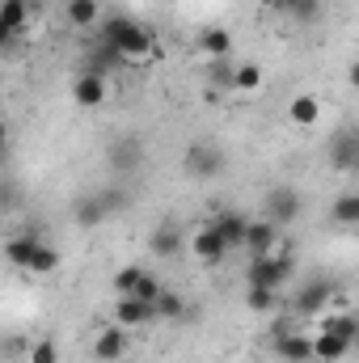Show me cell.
I'll use <instances>...</instances> for the list:
<instances>
[{
	"label": "cell",
	"mask_w": 359,
	"mask_h": 363,
	"mask_svg": "<svg viewBox=\"0 0 359 363\" xmlns=\"http://www.w3.org/2000/svg\"><path fill=\"white\" fill-rule=\"evenodd\" d=\"M97 47L114 60H153L157 55V43L148 34V26H140L136 17H101L97 26Z\"/></svg>",
	"instance_id": "6da1fadb"
},
{
	"label": "cell",
	"mask_w": 359,
	"mask_h": 363,
	"mask_svg": "<svg viewBox=\"0 0 359 363\" xmlns=\"http://www.w3.org/2000/svg\"><path fill=\"white\" fill-rule=\"evenodd\" d=\"M4 258H9L13 267L30 271V274H55L60 271V250H51V245L38 241V237H13V241L4 245Z\"/></svg>",
	"instance_id": "7a4b0ae2"
},
{
	"label": "cell",
	"mask_w": 359,
	"mask_h": 363,
	"mask_svg": "<svg viewBox=\"0 0 359 363\" xmlns=\"http://www.w3.org/2000/svg\"><path fill=\"white\" fill-rule=\"evenodd\" d=\"M127 207V194L123 190H114V186H106V190H93L85 199H77V207H72V216H77V224L81 228H93V224H101V220H110L114 211H123Z\"/></svg>",
	"instance_id": "3957f363"
},
{
	"label": "cell",
	"mask_w": 359,
	"mask_h": 363,
	"mask_svg": "<svg viewBox=\"0 0 359 363\" xmlns=\"http://www.w3.org/2000/svg\"><path fill=\"white\" fill-rule=\"evenodd\" d=\"M287 279H292V258H287L283 250H275V254H263V258L250 262L245 287H270V291H279Z\"/></svg>",
	"instance_id": "277c9868"
},
{
	"label": "cell",
	"mask_w": 359,
	"mask_h": 363,
	"mask_svg": "<svg viewBox=\"0 0 359 363\" xmlns=\"http://www.w3.org/2000/svg\"><path fill=\"white\" fill-rule=\"evenodd\" d=\"M228 250H233V245L224 241V233L216 228V220H211V224H203V228L190 237V254H194L203 267H220V262L228 258Z\"/></svg>",
	"instance_id": "5b68a950"
},
{
	"label": "cell",
	"mask_w": 359,
	"mask_h": 363,
	"mask_svg": "<svg viewBox=\"0 0 359 363\" xmlns=\"http://www.w3.org/2000/svg\"><path fill=\"white\" fill-rule=\"evenodd\" d=\"M186 174H194V178H203V182L224 174V148H216L211 140H194L186 148Z\"/></svg>",
	"instance_id": "8992f818"
},
{
	"label": "cell",
	"mask_w": 359,
	"mask_h": 363,
	"mask_svg": "<svg viewBox=\"0 0 359 363\" xmlns=\"http://www.w3.org/2000/svg\"><path fill=\"white\" fill-rule=\"evenodd\" d=\"M93 359L97 363H118L127 359V325H101L97 338H93Z\"/></svg>",
	"instance_id": "52a82bcc"
},
{
	"label": "cell",
	"mask_w": 359,
	"mask_h": 363,
	"mask_svg": "<svg viewBox=\"0 0 359 363\" xmlns=\"http://www.w3.org/2000/svg\"><path fill=\"white\" fill-rule=\"evenodd\" d=\"M263 207H267V220H275V224L283 228V224H292V220L300 216V194H296L292 186H270Z\"/></svg>",
	"instance_id": "ba28073f"
},
{
	"label": "cell",
	"mask_w": 359,
	"mask_h": 363,
	"mask_svg": "<svg viewBox=\"0 0 359 363\" xmlns=\"http://www.w3.org/2000/svg\"><path fill=\"white\" fill-rule=\"evenodd\" d=\"M330 169H338V174H355L359 169V131H338L334 140H330Z\"/></svg>",
	"instance_id": "9c48e42d"
},
{
	"label": "cell",
	"mask_w": 359,
	"mask_h": 363,
	"mask_svg": "<svg viewBox=\"0 0 359 363\" xmlns=\"http://www.w3.org/2000/svg\"><path fill=\"white\" fill-rule=\"evenodd\" d=\"M106 97H110V85H106L101 72H81V77L72 81V101H77L81 110H97Z\"/></svg>",
	"instance_id": "30bf717a"
},
{
	"label": "cell",
	"mask_w": 359,
	"mask_h": 363,
	"mask_svg": "<svg viewBox=\"0 0 359 363\" xmlns=\"http://www.w3.org/2000/svg\"><path fill=\"white\" fill-rule=\"evenodd\" d=\"M114 321L127 325V330L148 325V321H157V304H148V300H140V296H118V304H114Z\"/></svg>",
	"instance_id": "8fae6325"
},
{
	"label": "cell",
	"mask_w": 359,
	"mask_h": 363,
	"mask_svg": "<svg viewBox=\"0 0 359 363\" xmlns=\"http://www.w3.org/2000/svg\"><path fill=\"white\" fill-rule=\"evenodd\" d=\"M245 250L250 258H263V254H275L279 250V224L275 220H250V237H245Z\"/></svg>",
	"instance_id": "7c38bea8"
},
{
	"label": "cell",
	"mask_w": 359,
	"mask_h": 363,
	"mask_svg": "<svg viewBox=\"0 0 359 363\" xmlns=\"http://www.w3.org/2000/svg\"><path fill=\"white\" fill-rule=\"evenodd\" d=\"M30 0H4L0 4V43H13L17 38V30L30 21Z\"/></svg>",
	"instance_id": "4fadbf2b"
},
{
	"label": "cell",
	"mask_w": 359,
	"mask_h": 363,
	"mask_svg": "<svg viewBox=\"0 0 359 363\" xmlns=\"http://www.w3.org/2000/svg\"><path fill=\"white\" fill-rule=\"evenodd\" d=\"M199 51H203L207 60H228V55H233V34H228L224 26H203V30H199Z\"/></svg>",
	"instance_id": "5bb4252c"
},
{
	"label": "cell",
	"mask_w": 359,
	"mask_h": 363,
	"mask_svg": "<svg viewBox=\"0 0 359 363\" xmlns=\"http://www.w3.org/2000/svg\"><path fill=\"white\" fill-rule=\"evenodd\" d=\"M355 342L351 338H343V334H330V330H321L317 338H313V359L317 363H338L347 351H351Z\"/></svg>",
	"instance_id": "9a60e30c"
},
{
	"label": "cell",
	"mask_w": 359,
	"mask_h": 363,
	"mask_svg": "<svg viewBox=\"0 0 359 363\" xmlns=\"http://www.w3.org/2000/svg\"><path fill=\"white\" fill-rule=\"evenodd\" d=\"M321 118V101L313 97V93H296L292 101H287V123L292 127H313Z\"/></svg>",
	"instance_id": "2e32d148"
},
{
	"label": "cell",
	"mask_w": 359,
	"mask_h": 363,
	"mask_svg": "<svg viewBox=\"0 0 359 363\" xmlns=\"http://www.w3.org/2000/svg\"><path fill=\"white\" fill-rule=\"evenodd\" d=\"M216 228L224 233V241H228L233 250H245V237H250V216H241V211H220V216H216Z\"/></svg>",
	"instance_id": "e0dca14e"
},
{
	"label": "cell",
	"mask_w": 359,
	"mask_h": 363,
	"mask_svg": "<svg viewBox=\"0 0 359 363\" xmlns=\"http://www.w3.org/2000/svg\"><path fill=\"white\" fill-rule=\"evenodd\" d=\"M330 300H334V287H330V283H309V287L300 291L296 308H300L304 317H317V313H321V308H326Z\"/></svg>",
	"instance_id": "ac0fdd59"
},
{
	"label": "cell",
	"mask_w": 359,
	"mask_h": 363,
	"mask_svg": "<svg viewBox=\"0 0 359 363\" xmlns=\"http://www.w3.org/2000/svg\"><path fill=\"white\" fill-rule=\"evenodd\" d=\"M275 351H279V359H287V363H309L313 359V338H304V334H287V338L275 342Z\"/></svg>",
	"instance_id": "d6986e66"
},
{
	"label": "cell",
	"mask_w": 359,
	"mask_h": 363,
	"mask_svg": "<svg viewBox=\"0 0 359 363\" xmlns=\"http://www.w3.org/2000/svg\"><path fill=\"white\" fill-rule=\"evenodd\" d=\"M64 13H68V21H72L77 30L101 26V4H97V0H68V4H64Z\"/></svg>",
	"instance_id": "ffe728a7"
},
{
	"label": "cell",
	"mask_w": 359,
	"mask_h": 363,
	"mask_svg": "<svg viewBox=\"0 0 359 363\" xmlns=\"http://www.w3.org/2000/svg\"><path fill=\"white\" fill-rule=\"evenodd\" d=\"M330 220L334 224H347V228H359V194L355 190H347V194H338L330 203Z\"/></svg>",
	"instance_id": "44dd1931"
},
{
	"label": "cell",
	"mask_w": 359,
	"mask_h": 363,
	"mask_svg": "<svg viewBox=\"0 0 359 363\" xmlns=\"http://www.w3.org/2000/svg\"><path fill=\"white\" fill-rule=\"evenodd\" d=\"M270 13H287V17H296V21H317V0H267Z\"/></svg>",
	"instance_id": "7402d4cb"
},
{
	"label": "cell",
	"mask_w": 359,
	"mask_h": 363,
	"mask_svg": "<svg viewBox=\"0 0 359 363\" xmlns=\"http://www.w3.org/2000/svg\"><path fill=\"white\" fill-rule=\"evenodd\" d=\"M263 85H267V77H263L258 64H237V72H233V89L237 93H258Z\"/></svg>",
	"instance_id": "603a6c76"
},
{
	"label": "cell",
	"mask_w": 359,
	"mask_h": 363,
	"mask_svg": "<svg viewBox=\"0 0 359 363\" xmlns=\"http://www.w3.org/2000/svg\"><path fill=\"white\" fill-rule=\"evenodd\" d=\"M178 250H182L178 228H174V224L165 220V224H161V228L153 233V254H157V258H170V254H178Z\"/></svg>",
	"instance_id": "cb8c5ba5"
},
{
	"label": "cell",
	"mask_w": 359,
	"mask_h": 363,
	"mask_svg": "<svg viewBox=\"0 0 359 363\" xmlns=\"http://www.w3.org/2000/svg\"><path fill=\"white\" fill-rule=\"evenodd\" d=\"M321 330H330V334H343V338L359 342V317H355V313H343V317H326V321H321Z\"/></svg>",
	"instance_id": "d4e9b609"
},
{
	"label": "cell",
	"mask_w": 359,
	"mask_h": 363,
	"mask_svg": "<svg viewBox=\"0 0 359 363\" xmlns=\"http://www.w3.org/2000/svg\"><path fill=\"white\" fill-rule=\"evenodd\" d=\"M110 161H114L118 169H136V165L144 161V152H140V140H136V144H131V140H123V144L110 152Z\"/></svg>",
	"instance_id": "484cf974"
},
{
	"label": "cell",
	"mask_w": 359,
	"mask_h": 363,
	"mask_svg": "<svg viewBox=\"0 0 359 363\" xmlns=\"http://www.w3.org/2000/svg\"><path fill=\"white\" fill-rule=\"evenodd\" d=\"M245 304H250V313H275L279 296L270 287H245Z\"/></svg>",
	"instance_id": "4316f807"
},
{
	"label": "cell",
	"mask_w": 359,
	"mask_h": 363,
	"mask_svg": "<svg viewBox=\"0 0 359 363\" xmlns=\"http://www.w3.org/2000/svg\"><path fill=\"white\" fill-rule=\"evenodd\" d=\"M144 267H123V271L114 274V291H118V296H136V283H140V279H144Z\"/></svg>",
	"instance_id": "83f0119b"
},
{
	"label": "cell",
	"mask_w": 359,
	"mask_h": 363,
	"mask_svg": "<svg viewBox=\"0 0 359 363\" xmlns=\"http://www.w3.org/2000/svg\"><path fill=\"white\" fill-rule=\"evenodd\" d=\"M157 317H186V300H182L178 291H161V300H157Z\"/></svg>",
	"instance_id": "f1b7e54d"
},
{
	"label": "cell",
	"mask_w": 359,
	"mask_h": 363,
	"mask_svg": "<svg viewBox=\"0 0 359 363\" xmlns=\"http://www.w3.org/2000/svg\"><path fill=\"white\" fill-rule=\"evenodd\" d=\"M161 291H165V283H161L157 274H144V279L136 283V296H140V300H148V304H157V300H161Z\"/></svg>",
	"instance_id": "f546056e"
},
{
	"label": "cell",
	"mask_w": 359,
	"mask_h": 363,
	"mask_svg": "<svg viewBox=\"0 0 359 363\" xmlns=\"http://www.w3.org/2000/svg\"><path fill=\"white\" fill-rule=\"evenodd\" d=\"M30 363H60V355H55V342H51V338H38V342L30 347Z\"/></svg>",
	"instance_id": "4dcf8cb0"
},
{
	"label": "cell",
	"mask_w": 359,
	"mask_h": 363,
	"mask_svg": "<svg viewBox=\"0 0 359 363\" xmlns=\"http://www.w3.org/2000/svg\"><path fill=\"white\" fill-rule=\"evenodd\" d=\"M347 85H351V89L359 93V55L351 60V68H347Z\"/></svg>",
	"instance_id": "1f68e13d"
},
{
	"label": "cell",
	"mask_w": 359,
	"mask_h": 363,
	"mask_svg": "<svg viewBox=\"0 0 359 363\" xmlns=\"http://www.w3.org/2000/svg\"><path fill=\"white\" fill-rule=\"evenodd\" d=\"M118 363H136V359H118Z\"/></svg>",
	"instance_id": "d6a6232c"
},
{
	"label": "cell",
	"mask_w": 359,
	"mask_h": 363,
	"mask_svg": "<svg viewBox=\"0 0 359 363\" xmlns=\"http://www.w3.org/2000/svg\"><path fill=\"white\" fill-rule=\"evenodd\" d=\"M64 4H68V0H64Z\"/></svg>",
	"instance_id": "836d02e7"
}]
</instances>
